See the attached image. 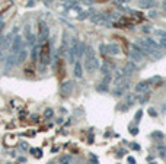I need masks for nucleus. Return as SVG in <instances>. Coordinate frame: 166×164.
<instances>
[{
  "mask_svg": "<svg viewBox=\"0 0 166 164\" xmlns=\"http://www.w3.org/2000/svg\"><path fill=\"white\" fill-rule=\"evenodd\" d=\"M122 1H124V3H127V1H130V0H122Z\"/></svg>",
  "mask_w": 166,
  "mask_h": 164,
  "instance_id": "nucleus-22",
  "label": "nucleus"
},
{
  "mask_svg": "<svg viewBox=\"0 0 166 164\" xmlns=\"http://www.w3.org/2000/svg\"><path fill=\"white\" fill-rule=\"evenodd\" d=\"M106 52H109V54H112V55H116V54H119V48H118L116 44H109V45L106 47Z\"/></svg>",
  "mask_w": 166,
  "mask_h": 164,
  "instance_id": "nucleus-6",
  "label": "nucleus"
},
{
  "mask_svg": "<svg viewBox=\"0 0 166 164\" xmlns=\"http://www.w3.org/2000/svg\"><path fill=\"white\" fill-rule=\"evenodd\" d=\"M131 148L135 150V151H138V150H140V145H138V144H135V142H133V144H131Z\"/></svg>",
  "mask_w": 166,
  "mask_h": 164,
  "instance_id": "nucleus-16",
  "label": "nucleus"
},
{
  "mask_svg": "<svg viewBox=\"0 0 166 164\" xmlns=\"http://www.w3.org/2000/svg\"><path fill=\"white\" fill-rule=\"evenodd\" d=\"M165 12H166V9H165Z\"/></svg>",
  "mask_w": 166,
  "mask_h": 164,
  "instance_id": "nucleus-24",
  "label": "nucleus"
},
{
  "mask_svg": "<svg viewBox=\"0 0 166 164\" xmlns=\"http://www.w3.org/2000/svg\"><path fill=\"white\" fill-rule=\"evenodd\" d=\"M150 83L149 80H143V82H138L135 84V93H144L147 89H149Z\"/></svg>",
  "mask_w": 166,
  "mask_h": 164,
  "instance_id": "nucleus-2",
  "label": "nucleus"
},
{
  "mask_svg": "<svg viewBox=\"0 0 166 164\" xmlns=\"http://www.w3.org/2000/svg\"><path fill=\"white\" fill-rule=\"evenodd\" d=\"M74 74H76V77H82V66L80 64H76V67H74Z\"/></svg>",
  "mask_w": 166,
  "mask_h": 164,
  "instance_id": "nucleus-10",
  "label": "nucleus"
},
{
  "mask_svg": "<svg viewBox=\"0 0 166 164\" xmlns=\"http://www.w3.org/2000/svg\"><path fill=\"white\" fill-rule=\"evenodd\" d=\"M162 7H163V9H166V0H163V1H162Z\"/></svg>",
  "mask_w": 166,
  "mask_h": 164,
  "instance_id": "nucleus-21",
  "label": "nucleus"
},
{
  "mask_svg": "<svg viewBox=\"0 0 166 164\" xmlns=\"http://www.w3.org/2000/svg\"><path fill=\"white\" fill-rule=\"evenodd\" d=\"M156 1L154 0H140V6L144 7V9H150V7H154Z\"/></svg>",
  "mask_w": 166,
  "mask_h": 164,
  "instance_id": "nucleus-5",
  "label": "nucleus"
},
{
  "mask_svg": "<svg viewBox=\"0 0 166 164\" xmlns=\"http://www.w3.org/2000/svg\"><path fill=\"white\" fill-rule=\"evenodd\" d=\"M98 66H99V64H98V60H96V58H93V57H92V58H89V60H87V63H86V67H87V70H89V71H93L95 68H98Z\"/></svg>",
  "mask_w": 166,
  "mask_h": 164,
  "instance_id": "nucleus-4",
  "label": "nucleus"
},
{
  "mask_svg": "<svg viewBox=\"0 0 166 164\" xmlns=\"http://www.w3.org/2000/svg\"><path fill=\"white\" fill-rule=\"evenodd\" d=\"M130 132H131V135H137L138 134V128H133V126H130Z\"/></svg>",
  "mask_w": 166,
  "mask_h": 164,
  "instance_id": "nucleus-14",
  "label": "nucleus"
},
{
  "mask_svg": "<svg viewBox=\"0 0 166 164\" xmlns=\"http://www.w3.org/2000/svg\"><path fill=\"white\" fill-rule=\"evenodd\" d=\"M160 113H166V103L163 105V108L160 109Z\"/></svg>",
  "mask_w": 166,
  "mask_h": 164,
  "instance_id": "nucleus-19",
  "label": "nucleus"
},
{
  "mask_svg": "<svg viewBox=\"0 0 166 164\" xmlns=\"http://www.w3.org/2000/svg\"><path fill=\"white\" fill-rule=\"evenodd\" d=\"M150 137L151 138H159V139H162L165 135H163V132H160V131H154V132H151L150 134Z\"/></svg>",
  "mask_w": 166,
  "mask_h": 164,
  "instance_id": "nucleus-9",
  "label": "nucleus"
},
{
  "mask_svg": "<svg viewBox=\"0 0 166 164\" xmlns=\"http://www.w3.org/2000/svg\"><path fill=\"white\" fill-rule=\"evenodd\" d=\"M128 163H130V164H135V160H134L133 157H128Z\"/></svg>",
  "mask_w": 166,
  "mask_h": 164,
  "instance_id": "nucleus-18",
  "label": "nucleus"
},
{
  "mask_svg": "<svg viewBox=\"0 0 166 164\" xmlns=\"http://www.w3.org/2000/svg\"><path fill=\"white\" fill-rule=\"evenodd\" d=\"M150 164H156V163H150Z\"/></svg>",
  "mask_w": 166,
  "mask_h": 164,
  "instance_id": "nucleus-23",
  "label": "nucleus"
},
{
  "mask_svg": "<svg viewBox=\"0 0 166 164\" xmlns=\"http://www.w3.org/2000/svg\"><path fill=\"white\" fill-rule=\"evenodd\" d=\"M151 29H150V26H143V32L144 33H149Z\"/></svg>",
  "mask_w": 166,
  "mask_h": 164,
  "instance_id": "nucleus-17",
  "label": "nucleus"
},
{
  "mask_svg": "<svg viewBox=\"0 0 166 164\" xmlns=\"http://www.w3.org/2000/svg\"><path fill=\"white\" fill-rule=\"evenodd\" d=\"M157 148H159V154H160V157H162V158H165L166 157V147L163 145V144H159Z\"/></svg>",
  "mask_w": 166,
  "mask_h": 164,
  "instance_id": "nucleus-8",
  "label": "nucleus"
},
{
  "mask_svg": "<svg viewBox=\"0 0 166 164\" xmlns=\"http://www.w3.org/2000/svg\"><path fill=\"white\" fill-rule=\"evenodd\" d=\"M130 57H131V60H133V61H137V63H140V61L144 58V55H143L141 52H138L137 49H133V51L130 52Z\"/></svg>",
  "mask_w": 166,
  "mask_h": 164,
  "instance_id": "nucleus-3",
  "label": "nucleus"
},
{
  "mask_svg": "<svg viewBox=\"0 0 166 164\" xmlns=\"http://www.w3.org/2000/svg\"><path fill=\"white\" fill-rule=\"evenodd\" d=\"M154 35L159 36L160 39H166V31H163V29H156L154 31Z\"/></svg>",
  "mask_w": 166,
  "mask_h": 164,
  "instance_id": "nucleus-7",
  "label": "nucleus"
},
{
  "mask_svg": "<svg viewBox=\"0 0 166 164\" xmlns=\"http://www.w3.org/2000/svg\"><path fill=\"white\" fill-rule=\"evenodd\" d=\"M159 47H160V48H165L166 49V39H160V42H159Z\"/></svg>",
  "mask_w": 166,
  "mask_h": 164,
  "instance_id": "nucleus-15",
  "label": "nucleus"
},
{
  "mask_svg": "<svg viewBox=\"0 0 166 164\" xmlns=\"http://www.w3.org/2000/svg\"><path fill=\"white\" fill-rule=\"evenodd\" d=\"M141 115H143V111H141V109H138V111H137V113H135V118H134V122H137V124H138V122H140V119H141Z\"/></svg>",
  "mask_w": 166,
  "mask_h": 164,
  "instance_id": "nucleus-12",
  "label": "nucleus"
},
{
  "mask_svg": "<svg viewBox=\"0 0 166 164\" xmlns=\"http://www.w3.org/2000/svg\"><path fill=\"white\" fill-rule=\"evenodd\" d=\"M50 58H51V54H50V44L45 42L41 49H39V63L42 66H47L50 63Z\"/></svg>",
  "mask_w": 166,
  "mask_h": 164,
  "instance_id": "nucleus-1",
  "label": "nucleus"
},
{
  "mask_svg": "<svg viewBox=\"0 0 166 164\" xmlns=\"http://www.w3.org/2000/svg\"><path fill=\"white\" fill-rule=\"evenodd\" d=\"M147 113H149L151 118H156V116H157V112H156V109H153V108H149V109H147Z\"/></svg>",
  "mask_w": 166,
  "mask_h": 164,
  "instance_id": "nucleus-13",
  "label": "nucleus"
},
{
  "mask_svg": "<svg viewBox=\"0 0 166 164\" xmlns=\"http://www.w3.org/2000/svg\"><path fill=\"white\" fill-rule=\"evenodd\" d=\"M150 17H156V12H154V10L150 12Z\"/></svg>",
  "mask_w": 166,
  "mask_h": 164,
  "instance_id": "nucleus-20",
  "label": "nucleus"
},
{
  "mask_svg": "<svg viewBox=\"0 0 166 164\" xmlns=\"http://www.w3.org/2000/svg\"><path fill=\"white\" fill-rule=\"evenodd\" d=\"M60 163L61 164H70L71 163V157H70V155H64V157H61V158H60Z\"/></svg>",
  "mask_w": 166,
  "mask_h": 164,
  "instance_id": "nucleus-11",
  "label": "nucleus"
}]
</instances>
